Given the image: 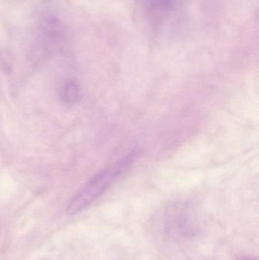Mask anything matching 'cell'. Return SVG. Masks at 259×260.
Returning <instances> with one entry per match:
<instances>
[{"label":"cell","mask_w":259,"mask_h":260,"mask_svg":"<svg viewBox=\"0 0 259 260\" xmlns=\"http://www.w3.org/2000/svg\"><path fill=\"white\" fill-rule=\"evenodd\" d=\"M135 153H131L118 163L93 177L76 196L67 209L68 215H76L88 207L100 197L117 180L135 160Z\"/></svg>","instance_id":"obj_1"},{"label":"cell","mask_w":259,"mask_h":260,"mask_svg":"<svg viewBox=\"0 0 259 260\" xmlns=\"http://www.w3.org/2000/svg\"><path fill=\"white\" fill-rule=\"evenodd\" d=\"M61 96L64 102L73 104L77 102L80 97V89L76 82L69 81L63 85L61 91Z\"/></svg>","instance_id":"obj_2"},{"label":"cell","mask_w":259,"mask_h":260,"mask_svg":"<svg viewBox=\"0 0 259 260\" xmlns=\"http://www.w3.org/2000/svg\"><path fill=\"white\" fill-rule=\"evenodd\" d=\"M155 1L161 5H164V6L169 4V0H155Z\"/></svg>","instance_id":"obj_3"},{"label":"cell","mask_w":259,"mask_h":260,"mask_svg":"<svg viewBox=\"0 0 259 260\" xmlns=\"http://www.w3.org/2000/svg\"><path fill=\"white\" fill-rule=\"evenodd\" d=\"M240 260H256V259H254V258H243V259H241Z\"/></svg>","instance_id":"obj_4"}]
</instances>
